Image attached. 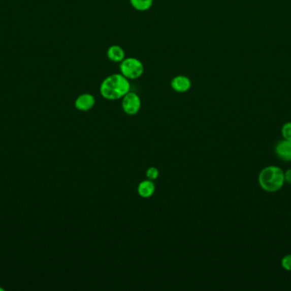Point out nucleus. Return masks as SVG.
Masks as SVG:
<instances>
[{
  "label": "nucleus",
  "instance_id": "obj_9",
  "mask_svg": "<svg viewBox=\"0 0 291 291\" xmlns=\"http://www.w3.org/2000/svg\"><path fill=\"white\" fill-rule=\"evenodd\" d=\"M107 55L108 59L114 63H121L125 59V52L123 48L119 45H112L111 47L108 48Z\"/></svg>",
  "mask_w": 291,
  "mask_h": 291
},
{
  "label": "nucleus",
  "instance_id": "obj_5",
  "mask_svg": "<svg viewBox=\"0 0 291 291\" xmlns=\"http://www.w3.org/2000/svg\"><path fill=\"white\" fill-rule=\"evenodd\" d=\"M276 156L283 162H290L291 161V141L282 139L276 144Z\"/></svg>",
  "mask_w": 291,
  "mask_h": 291
},
{
  "label": "nucleus",
  "instance_id": "obj_12",
  "mask_svg": "<svg viewBox=\"0 0 291 291\" xmlns=\"http://www.w3.org/2000/svg\"><path fill=\"white\" fill-rule=\"evenodd\" d=\"M146 176H147V180L154 181V180H157L158 176H159V171H158L157 167H150L147 170V172H146Z\"/></svg>",
  "mask_w": 291,
  "mask_h": 291
},
{
  "label": "nucleus",
  "instance_id": "obj_10",
  "mask_svg": "<svg viewBox=\"0 0 291 291\" xmlns=\"http://www.w3.org/2000/svg\"><path fill=\"white\" fill-rule=\"evenodd\" d=\"M130 2L137 11H146L152 7L153 0H130Z\"/></svg>",
  "mask_w": 291,
  "mask_h": 291
},
{
  "label": "nucleus",
  "instance_id": "obj_2",
  "mask_svg": "<svg viewBox=\"0 0 291 291\" xmlns=\"http://www.w3.org/2000/svg\"><path fill=\"white\" fill-rule=\"evenodd\" d=\"M261 188L267 192L280 191L284 185V171L278 166H268L263 168L258 175Z\"/></svg>",
  "mask_w": 291,
  "mask_h": 291
},
{
  "label": "nucleus",
  "instance_id": "obj_14",
  "mask_svg": "<svg viewBox=\"0 0 291 291\" xmlns=\"http://www.w3.org/2000/svg\"><path fill=\"white\" fill-rule=\"evenodd\" d=\"M284 182L291 185V168L286 170L284 172Z\"/></svg>",
  "mask_w": 291,
  "mask_h": 291
},
{
  "label": "nucleus",
  "instance_id": "obj_8",
  "mask_svg": "<svg viewBox=\"0 0 291 291\" xmlns=\"http://www.w3.org/2000/svg\"><path fill=\"white\" fill-rule=\"evenodd\" d=\"M155 190H156V187H155L154 183L149 180L142 181L137 188L138 194L140 196H142V198H149L152 196V195L154 194Z\"/></svg>",
  "mask_w": 291,
  "mask_h": 291
},
{
  "label": "nucleus",
  "instance_id": "obj_11",
  "mask_svg": "<svg viewBox=\"0 0 291 291\" xmlns=\"http://www.w3.org/2000/svg\"><path fill=\"white\" fill-rule=\"evenodd\" d=\"M281 133L283 139L291 141V122H287L281 129Z\"/></svg>",
  "mask_w": 291,
  "mask_h": 291
},
{
  "label": "nucleus",
  "instance_id": "obj_13",
  "mask_svg": "<svg viewBox=\"0 0 291 291\" xmlns=\"http://www.w3.org/2000/svg\"><path fill=\"white\" fill-rule=\"evenodd\" d=\"M281 266L285 271L291 272V254H286L281 260Z\"/></svg>",
  "mask_w": 291,
  "mask_h": 291
},
{
  "label": "nucleus",
  "instance_id": "obj_6",
  "mask_svg": "<svg viewBox=\"0 0 291 291\" xmlns=\"http://www.w3.org/2000/svg\"><path fill=\"white\" fill-rule=\"evenodd\" d=\"M171 88L176 93H186L190 90L191 82L188 77L185 75H177L175 77L171 83Z\"/></svg>",
  "mask_w": 291,
  "mask_h": 291
},
{
  "label": "nucleus",
  "instance_id": "obj_3",
  "mask_svg": "<svg viewBox=\"0 0 291 291\" xmlns=\"http://www.w3.org/2000/svg\"><path fill=\"white\" fill-rule=\"evenodd\" d=\"M120 72L128 79H138L144 72V65L139 59L128 57L120 63Z\"/></svg>",
  "mask_w": 291,
  "mask_h": 291
},
{
  "label": "nucleus",
  "instance_id": "obj_1",
  "mask_svg": "<svg viewBox=\"0 0 291 291\" xmlns=\"http://www.w3.org/2000/svg\"><path fill=\"white\" fill-rule=\"evenodd\" d=\"M128 92H131V84L122 74H114L107 77L100 88L101 95L108 100L123 98Z\"/></svg>",
  "mask_w": 291,
  "mask_h": 291
},
{
  "label": "nucleus",
  "instance_id": "obj_7",
  "mask_svg": "<svg viewBox=\"0 0 291 291\" xmlns=\"http://www.w3.org/2000/svg\"><path fill=\"white\" fill-rule=\"evenodd\" d=\"M95 103L94 96L89 93H84L79 96L75 101V107L80 111H89L93 108Z\"/></svg>",
  "mask_w": 291,
  "mask_h": 291
},
{
  "label": "nucleus",
  "instance_id": "obj_4",
  "mask_svg": "<svg viewBox=\"0 0 291 291\" xmlns=\"http://www.w3.org/2000/svg\"><path fill=\"white\" fill-rule=\"evenodd\" d=\"M142 107V101L136 93L128 92L122 100V109L125 114L135 115L139 112Z\"/></svg>",
  "mask_w": 291,
  "mask_h": 291
}]
</instances>
